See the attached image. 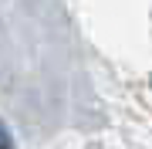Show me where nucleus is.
<instances>
[{"label":"nucleus","instance_id":"f257e3e1","mask_svg":"<svg viewBox=\"0 0 152 149\" xmlns=\"http://www.w3.org/2000/svg\"><path fill=\"white\" fill-rule=\"evenodd\" d=\"M0 149H10V132H7L4 122H0Z\"/></svg>","mask_w":152,"mask_h":149}]
</instances>
